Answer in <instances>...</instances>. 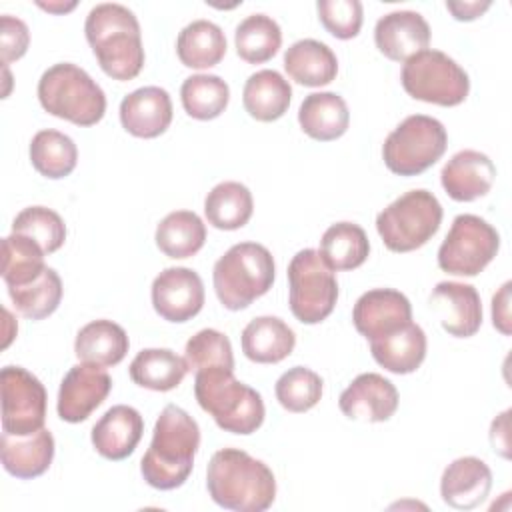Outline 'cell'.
Listing matches in <instances>:
<instances>
[{
	"mask_svg": "<svg viewBox=\"0 0 512 512\" xmlns=\"http://www.w3.org/2000/svg\"><path fill=\"white\" fill-rule=\"evenodd\" d=\"M198 446V422L176 404L164 406L154 424L150 448L140 462L142 478L156 490L180 488L192 472Z\"/></svg>",
	"mask_w": 512,
	"mask_h": 512,
	"instance_id": "1",
	"label": "cell"
},
{
	"mask_svg": "<svg viewBox=\"0 0 512 512\" xmlns=\"http://www.w3.org/2000/svg\"><path fill=\"white\" fill-rule=\"evenodd\" d=\"M210 498L234 512H264L276 498V478L258 458L240 448H222L206 468Z\"/></svg>",
	"mask_w": 512,
	"mask_h": 512,
	"instance_id": "2",
	"label": "cell"
},
{
	"mask_svg": "<svg viewBox=\"0 0 512 512\" xmlns=\"http://www.w3.org/2000/svg\"><path fill=\"white\" fill-rule=\"evenodd\" d=\"M86 40L104 70L114 80H132L144 66L140 24L134 12L116 2L96 4L84 22Z\"/></svg>",
	"mask_w": 512,
	"mask_h": 512,
	"instance_id": "3",
	"label": "cell"
},
{
	"mask_svg": "<svg viewBox=\"0 0 512 512\" xmlns=\"http://www.w3.org/2000/svg\"><path fill=\"white\" fill-rule=\"evenodd\" d=\"M194 396L200 408L226 432L246 436L256 432L264 422L266 410L262 396L240 382L234 370L222 366L196 370Z\"/></svg>",
	"mask_w": 512,
	"mask_h": 512,
	"instance_id": "4",
	"label": "cell"
},
{
	"mask_svg": "<svg viewBox=\"0 0 512 512\" xmlns=\"http://www.w3.org/2000/svg\"><path fill=\"white\" fill-rule=\"evenodd\" d=\"M276 276L270 250L258 242L234 244L220 256L212 270L214 292L228 310H244L264 296Z\"/></svg>",
	"mask_w": 512,
	"mask_h": 512,
	"instance_id": "5",
	"label": "cell"
},
{
	"mask_svg": "<svg viewBox=\"0 0 512 512\" xmlns=\"http://www.w3.org/2000/svg\"><path fill=\"white\" fill-rule=\"evenodd\" d=\"M42 108L76 126H94L106 112L104 90L80 66L60 62L42 72L38 80Z\"/></svg>",
	"mask_w": 512,
	"mask_h": 512,
	"instance_id": "6",
	"label": "cell"
},
{
	"mask_svg": "<svg viewBox=\"0 0 512 512\" xmlns=\"http://www.w3.org/2000/svg\"><path fill=\"white\" fill-rule=\"evenodd\" d=\"M440 222L442 206L438 198L418 188L388 204L376 216V230L388 250L412 252L422 248L438 232Z\"/></svg>",
	"mask_w": 512,
	"mask_h": 512,
	"instance_id": "7",
	"label": "cell"
},
{
	"mask_svg": "<svg viewBox=\"0 0 512 512\" xmlns=\"http://www.w3.org/2000/svg\"><path fill=\"white\" fill-rule=\"evenodd\" d=\"M448 146V134L440 120L426 114L404 118L384 140L382 158L398 176H418L436 164Z\"/></svg>",
	"mask_w": 512,
	"mask_h": 512,
	"instance_id": "8",
	"label": "cell"
},
{
	"mask_svg": "<svg viewBox=\"0 0 512 512\" xmlns=\"http://www.w3.org/2000/svg\"><path fill=\"white\" fill-rule=\"evenodd\" d=\"M338 300L334 270L314 248L296 252L288 264V304L302 324L326 320Z\"/></svg>",
	"mask_w": 512,
	"mask_h": 512,
	"instance_id": "9",
	"label": "cell"
},
{
	"mask_svg": "<svg viewBox=\"0 0 512 512\" xmlns=\"http://www.w3.org/2000/svg\"><path fill=\"white\" fill-rule=\"evenodd\" d=\"M400 80L412 98L438 106H458L470 92L466 70L448 54L432 48L410 56Z\"/></svg>",
	"mask_w": 512,
	"mask_h": 512,
	"instance_id": "10",
	"label": "cell"
},
{
	"mask_svg": "<svg viewBox=\"0 0 512 512\" xmlns=\"http://www.w3.org/2000/svg\"><path fill=\"white\" fill-rule=\"evenodd\" d=\"M498 248L500 234L492 224L476 214H460L438 248V266L454 276H476L494 260Z\"/></svg>",
	"mask_w": 512,
	"mask_h": 512,
	"instance_id": "11",
	"label": "cell"
},
{
	"mask_svg": "<svg viewBox=\"0 0 512 512\" xmlns=\"http://www.w3.org/2000/svg\"><path fill=\"white\" fill-rule=\"evenodd\" d=\"M2 432L26 436L44 428L46 388L22 366H4L0 372Z\"/></svg>",
	"mask_w": 512,
	"mask_h": 512,
	"instance_id": "12",
	"label": "cell"
},
{
	"mask_svg": "<svg viewBox=\"0 0 512 512\" xmlns=\"http://www.w3.org/2000/svg\"><path fill=\"white\" fill-rule=\"evenodd\" d=\"M110 390L112 378L102 366L90 362L76 364L60 382L58 416L70 424L84 422L106 400Z\"/></svg>",
	"mask_w": 512,
	"mask_h": 512,
	"instance_id": "13",
	"label": "cell"
},
{
	"mask_svg": "<svg viewBox=\"0 0 512 512\" xmlns=\"http://www.w3.org/2000/svg\"><path fill=\"white\" fill-rule=\"evenodd\" d=\"M152 306L168 322H186L204 306V284L198 272L186 266L162 270L152 282Z\"/></svg>",
	"mask_w": 512,
	"mask_h": 512,
	"instance_id": "14",
	"label": "cell"
},
{
	"mask_svg": "<svg viewBox=\"0 0 512 512\" xmlns=\"http://www.w3.org/2000/svg\"><path fill=\"white\" fill-rule=\"evenodd\" d=\"M352 322L366 340H376L410 324L412 306L410 300L394 288H374L356 300Z\"/></svg>",
	"mask_w": 512,
	"mask_h": 512,
	"instance_id": "15",
	"label": "cell"
},
{
	"mask_svg": "<svg viewBox=\"0 0 512 512\" xmlns=\"http://www.w3.org/2000/svg\"><path fill=\"white\" fill-rule=\"evenodd\" d=\"M428 306L450 336L470 338L482 326V302L472 284L438 282Z\"/></svg>",
	"mask_w": 512,
	"mask_h": 512,
	"instance_id": "16",
	"label": "cell"
},
{
	"mask_svg": "<svg viewBox=\"0 0 512 512\" xmlns=\"http://www.w3.org/2000/svg\"><path fill=\"white\" fill-rule=\"evenodd\" d=\"M338 406L350 420L386 422L398 408V390L382 374L364 372L346 386Z\"/></svg>",
	"mask_w": 512,
	"mask_h": 512,
	"instance_id": "17",
	"label": "cell"
},
{
	"mask_svg": "<svg viewBox=\"0 0 512 512\" xmlns=\"http://www.w3.org/2000/svg\"><path fill=\"white\" fill-rule=\"evenodd\" d=\"M376 48L394 62H406L430 44V26L420 12L394 10L378 18L374 26Z\"/></svg>",
	"mask_w": 512,
	"mask_h": 512,
	"instance_id": "18",
	"label": "cell"
},
{
	"mask_svg": "<svg viewBox=\"0 0 512 512\" xmlns=\"http://www.w3.org/2000/svg\"><path fill=\"white\" fill-rule=\"evenodd\" d=\"M494 180V162L478 150L456 152L440 172L442 188L456 202H472L486 196Z\"/></svg>",
	"mask_w": 512,
	"mask_h": 512,
	"instance_id": "19",
	"label": "cell"
},
{
	"mask_svg": "<svg viewBox=\"0 0 512 512\" xmlns=\"http://www.w3.org/2000/svg\"><path fill=\"white\" fill-rule=\"evenodd\" d=\"M120 122L136 138H156L172 122L170 94L160 86H144L126 94L120 102Z\"/></svg>",
	"mask_w": 512,
	"mask_h": 512,
	"instance_id": "20",
	"label": "cell"
},
{
	"mask_svg": "<svg viewBox=\"0 0 512 512\" xmlns=\"http://www.w3.org/2000/svg\"><path fill=\"white\" fill-rule=\"evenodd\" d=\"M492 488L488 464L476 456H462L450 462L440 478V496L444 504L456 510L480 506Z\"/></svg>",
	"mask_w": 512,
	"mask_h": 512,
	"instance_id": "21",
	"label": "cell"
},
{
	"mask_svg": "<svg viewBox=\"0 0 512 512\" xmlns=\"http://www.w3.org/2000/svg\"><path fill=\"white\" fill-rule=\"evenodd\" d=\"M144 432V420L140 412L126 404H116L104 412V416L92 428V446L108 460L128 458Z\"/></svg>",
	"mask_w": 512,
	"mask_h": 512,
	"instance_id": "22",
	"label": "cell"
},
{
	"mask_svg": "<svg viewBox=\"0 0 512 512\" xmlns=\"http://www.w3.org/2000/svg\"><path fill=\"white\" fill-rule=\"evenodd\" d=\"M2 466L20 480L42 476L54 458V436L48 428H40L26 436L2 432L0 438Z\"/></svg>",
	"mask_w": 512,
	"mask_h": 512,
	"instance_id": "23",
	"label": "cell"
},
{
	"mask_svg": "<svg viewBox=\"0 0 512 512\" xmlns=\"http://www.w3.org/2000/svg\"><path fill=\"white\" fill-rule=\"evenodd\" d=\"M242 352L256 364H278L296 346L294 330L278 316H258L242 330Z\"/></svg>",
	"mask_w": 512,
	"mask_h": 512,
	"instance_id": "24",
	"label": "cell"
},
{
	"mask_svg": "<svg viewBox=\"0 0 512 512\" xmlns=\"http://www.w3.org/2000/svg\"><path fill=\"white\" fill-rule=\"evenodd\" d=\"M130 348L126 330L106 318L92 320L82 326L74 340V354L80 362L98 364L102 368L116 366Z\"/></svg>",
	"mask_w": 512,
	"mask_h": 512,
	"instance_id": "25",
	"label": "cell"
},
{
	"mask_svg": "<svg viewBox=\"0 0 512 512\" xmlns=\"http://www.w3.org/2000/svg\"><path fill=\"white\" fill-rule=\"evenodd\" d=\"M284 70L288 76L308 88L330 84L338 74V60L332 48L320 40L304 38L284 52Z\"/></svg>",
	"mask_w": 512,
	"mask_h": 512,
	"instance_id": "26",
	"label": "cell"
},
{
	"mask_svg": "<svg viewBox=\"0 0 512 512\" xmlns=\"http://www.w3.org/2000/svg\"><path fill=\"white\" fill-rule=\"evenodd\" d=\"M298 122L302 132L314 140H336L348 130V104L336 92H312L300 104Z\"/></svg>",
	"mask_w": 512,
	"mask_h": 512,
	"instance_id": "27",
	"label": "cell"
},
{
	"mask_svg": "<svg viewBox=\"0 0 512 512\" xmlns=\"http://www.w3.org/2000/svg\"><path fill=\"white\" fill-rule=\"evenodd\" d=\"M372 358L392 374H410L420 368L426 358V334L410 322L404 328L370 340Z\"/></svg>",
	"mask_w": 512,
	"mask_h": 512,
	"instance_id": "28",
	"label": "cell"
},
{
	"mask_svg": "<svg viewBox=\"0 0 512 512\" xmlns=\"http://www.w3.org/2000/svg\"><path fill=\"white\" fill-rule=\"evenodd\" d=\"M292 100V86L276 70H258L248 76L242 90L246 112L258 122H274L282 118Z\"/></svg>",
	"mask_w": 512,
	"mask_h": 512,
	"instance_id": "29",
	"label": "cell"
},
{
	"mask_svg": "<svg viewBox=\"0 0 512 512\" xmlns=\"http://www.w3.org/2000/svg\"><path fill=\"white\" fill-rule=\"evenodd\" d=\"M188 364L170 348H144L130 362V378L140 388L154 392L174 390L188 374Z\"/></svg>",
	"mask_w": 512,
	"mask_h": 512,
	"instance_id": "30",
	"label": "cell"
},
{
	"mask_svg": "<svg viewBox=\"0 0 512 512\" xmlns=\"http://www.w3.org/2000/svg\"><path fill=\"white\" fill-rule=\"evenodd\" d=\"M176 54L188 68H212L226 54V36L218 24L210 20H194L180 30L176 38Z\"/></svg>",
	"mask_w": 512,
	"mask_h": 512,
	"instance_id": "31",
	"label": "cell"
},
{
	"mask_svg": "<svg viewBox=\"0 0 512 512\" xmlns=\"http://www.w3.org/2000/svg\"><path fill=\"white\" fill-rule=\"evenodd\" d=\"M254 212L252 192L234 180L216 184L204 198L208 224L218 230H238L248 224Z\"/></svg>",
	"mask_w": 512,
	"mask_h": 512,
	"instance_id": "32",
	"label": "cell"
},
{
	"mask_svg": "<svg viewBox=\"0 0 512 512\" xmlns=\"http://www.w3.org/2000/svg\"><path fill=\"white\" fill-rule=\"evenodd\" d=\"M154 240L168 258H190L204 246L206 226L196 212L176 210L160 220Z\"/></svg>",
	"mask_w": 512,
	"mask_h": 512,
	"instance_id": "33",
	"label": "cell"
},
{
	"mask_svg": "<svg viewBox=\"0 0 512 512\" xmlns=\"http://www.w3.org/2000/svg\"><path fill=\"white\" fill-rule=\"evenodd\" d=\"M324 262L334 270H354L362 266L370 254L366 232L354 222H336L320 238Z\"/></svg>",
	"mask_w": 512,
	"mask_h": 512,
	"instance_id": "34",
	"label": "cell"
},
{
	"mask_svg": "<svg viewBox=\"0 0 512 512\" xmlns=\"http://www.w3.org/2000/svg\"><path fill=\"white\" fill-rule=\"evenodd\" d=\"M30 162L38 174L58 180L76 168L78 148L64 132L40 130L30 140Z\"/></svg>",
	"mask_w": 512,
	"mask_h": 512,
	"instance_id": "35",
	"label": "cell"
},
{
	"mask_svg": "<svg viewBox=\"0 0 512 512\" xmlns=\"http://www.w3.org/2000/svg\"><path fill=\"white\" fill-rule=\"evenodd\" d=\"M238 56L248 64L268 62L282 46V30L278 22L266 14L246 16L234 32Z\"/></svg>",
	"mask_w": 512,
	"mask_h": 512,
	"instance_id": "36",
	"label": "cell"
},
{
	"mask_svg": "<svg viewBox=\"0 0 512 512\" xmlns=\"http://www.w3.org/2000/svg\"><path fill=\"white\" fill-rule=\"evenodd\" d=\"M44 270V250L38 242L16 232L2 238V278L8 288L26 286Z\"/></svg>",
	"mask_w": 512,
	"mask_h": 512,
	"instance_id": "37",
	"label": "cell"
},
{
	"mask_svg": "<svg viewBox=\"0 0 512 512\" xmlns=\"http://www.w3.org/2000/svg\"><path fill=\"white\" fill-rule=\"evenodd\" d=\"M180 100L190 118H218L230 100L228 84L216 74H194L182 82Z\"/></svg>",
	"mask_w": 512,
	"mask_h": 512,
	"instance_id": "38",
	"label": "cell"
},
{
	"mask_svg": "<svg viewBox=\"0 0 512 512\" xmlns=\"http://www.w3.org/2000/svg\"><path fill=\"white\" fill-rule=\"evenodd\" d=\"M8 296L14 304V308L30 320H42L48 318L62 300V280L58 272L50 266L30 284L8 288Z\"/></svg>",
	"mask_w": 512,
	"mask_h": 512,
	"instance_id": "39",
	"label": "cell"
},
{
	"mask_svg": "<svg viewBox=\"0 0 512 512\" xmlns=\"http://www.w3.org/2000/svg\"><path fill=\"white\" fill-rule=\"evenodd\" d=\"M322 384V378L314 370L306 366H294L276 380V400L288 412H308L320 402Z\"/></svg>",
	"mask_w": 512,
	"mask_h": 512,
	"instance_id": "40",
	"label": "cell"
},
{
	"mask_svg": "<svg viewBox=\"0 0 512 512\" xmlns=\"http://www.w3.org/2000/svg\"><path fill=\"white\" fill-rule=\"evenodd\" d=\"M12 232L24 234L40 244L44 254L56 252L66 240V224L58 212L46 206H28L16 214Z\"/></svg>",
	"mask_w": 512,
	"mask_h": 512,
	"instance_id": "41",
	"label": "cell"
},
{
	"mask_svg": "<svg viewBox=\"0 0 512 512\" xmlns=\"http://www.w3.org/2000/svg\"><path fill=\"white\" fill-rule=\"evenodd\" d=\"M184 360L190 370H202L212 366L234 370L232 344L226 334L214 328H204L186 342Z\"/></svg>",
	"mask_w": 512,
	"mask_h": 512,
	"instance_id": "42",
	"label": "cell"
},
{
	"mask_svg": "<svg viewBox=\"0 0 512 512\" xmlns=\"http://www.w3.org/2000/svg\"><path fill=\"white\" fill-rule=\"evenodd\" d=\"M318 18L322 26L340 40L354 38L364 20V10L360 0H318Z\"/></svg>",
	"mask_w": 512,
	"mask_h": 512,
	"instance_id": "43",
	"label": "cell"
},
{
	"mask_svg": "<svg viewBox=\"0 0 512 512\" xmlns=\"http://www.w3.org/2000/svg\"><path fill=\"white\" fill-rule=\"evenodd\" d=\"M30 44V30L24 20L2 14L0 18V52H2V64L8 66L10 62L22 58Z\"/></svg>",
	"mask_w": 512,
	"mask_h": 512,
	"instance_id": "44",
	"label": "cell"
},
{
	"mask_svg": "<svg viewBox=\"0 0 512 512\" xmlns=\"http://www.w3.org/2000/svg\"><path fill=\"white\" fill-rule=\"evenodd\" d=\"M510 288L512 282H504L500 286V290L492 296V324L494 328L504 334L510 336L512 332V320H510Z\"/></svg>",
	"mask_w": 512,
	"mask_h": 512,
	"instance_id": "45",
	"label": "cell"
},
{
	"mask_svg": "<svg viewBox=\"0 0 512 512\" xmlns=\"http://www.w3.org/2000/svg\"><path fill=\"white\" fill-rule=\"evenodd\" d=\"M492 6L490 0H470V2H446V8L452 12V16L460 22H470V20H476L478 16H482L488 8Z\"/></svg>",
	"mask_w": 512,
	"mask_h": 512,
	"instance_id": "46",
	"label": "cell"
},
{
	"mask_svg": "<svg viewBox=\"0 0 512 512\" xmlns=\"http://www.w3.org/2000/svg\"><path fill=\"white\" fill-rule=\"evenodd\" d=\"M508 416L510 410H504L498 418H494L492 428H490V442L494 452H498L500 456L508 458Z\"/></svg>",
	"mask_w": 512,
	"mask_h": 512,
	"instance_id": "47",
	"label": "cell"
},
{
	"mask_svg": "<svg viewBox=\"0 0 512 512\" xmlns=\"http://www.w3.org/2000/svg\"><path fill=\"white\" fill-rule=\"evenodd\" d=\"M38 6L52 14H64V12H70L72 8H76V2H38Z\"/></svg>",
	"mask_w": 512,
	"mask_h": 512,
	"instance_id": "48",
	"label": "cell"
}]
</instances>
